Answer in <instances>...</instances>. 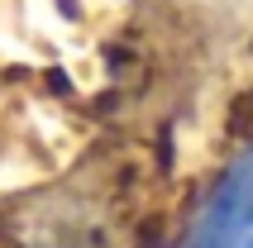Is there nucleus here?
<instances>
[{"mask_svg": "<svg viewBox=\"0 0 253 248\" xmlns=\"http://www.w3.org/2000/svg\"><path fill=\"white\" fill-rule=\"evenodd\" d=\"M182 248H253V148L225 167Z\"/></svg>", "mask_w": 253, "mask_h": 248, "instance_id": "f257e3e1", "label": "nucleus"}]
</instances>
